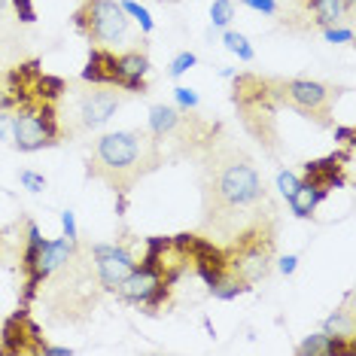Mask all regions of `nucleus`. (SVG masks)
Returning a JSON list of instances; mask_svg holds the SVG:
<instances>
[{
    "label": "nucleus",
    "mask_w": 356,
    "mask_h": 356,
    "mask_svg": "<svg viewBox=\"0 0 356 356\" xmlns=\"http://www.w3.org/2000/svg\"><path fill=\"white\" fill-rule=\"evenodd\" d=\"M83 83H92V86H116L122 83V74H119V61L107 46H95L88 52V61L83 67Z\"/></svg>",
    "instance_id": "obj_13"
},
{
    "label": "nucleus",
    "mask_w": 356,
    "mask_h": 356,
    "mask_svg": "<svg viewBox=\"0 0 356 356\" xmlns=\"http://www.w3.org/2000/svg\"><path fill=\"white\" fill-rule=\"evenodd\" d=\"M15 15H19V22H25V25H31V22H37V13H34V3L31 0H10Z\"/></svg>",
    "instance_id": "obj_29"
},
{
    "label": "nucleus",
    "mask_w": 356,
    "mask_h": 356,
    "mask_svg": "<svg viewBox=\"0 0 356 356\" xmlns=\"http://www.w3.org/2000/svg\"><path fill=\"white\" fill-rule=\"evenodd\" d=\"M232 101L241 113V122L259 143H265L271 152L277 149V101L271 95L268 79L253 76V74H241L234 76L232 86Z\"/></svg>",
    "instance_id": "obj_3"
},
{
    "label": "nucleus",
    "mask_w": 356,
    "mask_h": 356,
    "mask_svg": "<svg viewBox=\"0 0 356 356\" xmlns=\"http://www.w3.org/2000/svg\"><path fill=\"white\" fill-rule=\"evenodd\" d=\"M174 101H177V110H180V113H189V110L198 107V92L180 86V88H174Z\"/></svg>",
    "instance_id": "obj_25"
},
{
    "label": "nucleus",
    "mask_w": 356,
    "mask_h": 356,
    "mask_svg": "<svg viewBox=\"0 0 356 356\" xmlns=\"http://www.w3.org/2000/svg\"><path fill=\"white\" fill-rule=\"evenodd\" d=\"M113 86H92L79 95L76 101V122L79 131H95V128L107 125L113 119V113L119 110V95L110 92Z\"/></svg>",
    "instance_id": "obj_11"
},
{
    "label": "nucleus",
    "mask_w": 356,
    "mask_h": 356,
    "mask_svg": "<svg viewBox=\"0 0 356 356\" xmlns=\"http://www.w3.org/2000/svg\"><path fill=\"white\" fill-rule=\"evenodd\" d=\"M88 253H92V262H95V271H98L101 289H107V293H116L119 283H122L128 274L137 268L134 256L128 253L125 247H119V244H92L88 247Z\"/></svg>",
    "instance_id": "obj_10"
},
{
    "label": "nucleus",
    "mask_w": 356,
    "mask_h": 356,
    "mask_svg": "<svg viewBox=\"0 0 356 356\" xmlns=\"http://www.w3.org/2000/svg\"><path fill=\"white\" fill-rule=\"evenodd\" d=\"M119 6L125 10V15H131V19L140 22V31H143V34H152V28H156V25H152V15H149L147 6H140L137 0H122Z\"/></svg>",
    "instance_id": "obj_23"
},
{
    "label": "nucleus",
    "mask_w": 356,
    "mask_h": 356,
    "mask_svg": "<svg viewBox=\"0 0 356 356\" xmlns=\"http://www.w3.org/2000/svg\"><path fill=\"white\" fill-rule=\"evenodd\" d=\"M232 19H234L232 0H213V6H210V22H213V28H225Z\"/></svg>",
    "instance_id": "obj_24"
},
{
    "label": "nucleus",
    "mask_w": 356,
    "mask_h": 356,
    "mask_svg": "<svg viewBox=\"0 0 356 356\" xmlns=\"http://www.w3.org/2000/svg\"><path fill=\"white\" fill-rule=\"evenodd\" d=\"M61 225H64V238L76 241V216H74V210H64V213H61Z\"/></svg>",
    "instance_id": "obj_32"
},
{
    "label": "nucleus",
    "mask_w": 356,
    "mask_h": 356,
    "mask_svg": "<svg viewBox=\"0 0 356 356\" xmlns=\"http://www.w3.org/2000/svg\"><path fill=\"white\" fill-rule=\"evenodd\" d=\"M201 195H204V225L225 238H234L259 220L256 207L265 204V186L244 149L210 140L204 147Z\"/></svg>",
    "instance_id": "obj_1"
},
{
    "label": "nucleus",
    "mask_w": 356,
    "mask_h": 356,
    "mask_svg": "<svg viewBox=\"0 0 356 356\" xmlns=\"http://www.w3.org/2000/svg\"><path fill=\"white\" fill-rule=\"evenodd\" d=\"M46 338L40 326L28 317V307H19V314H13L0 335V356H43Z\"/></svg>",
    "instance_id": "obj_8"
},
{
    "label": "nucleus",
    "mask_w": 356,
    "mask_h": 356,
    "mask_svg": "<svg viewBox=\"0 0 356 356\" xmlns=\"http://www.w3.org/2000/svg\"><path fill=\"white\" fill-rule=\"evenodd\" d=\"M76 250V241L70 238H58V241H46L43 250H40V259H37V271H40V280H49L55 268H61Z\"/></svg>",
    "instance_id": "obj_15"
},
{
    "label": "nucleus",
    "mask_w": 356,
    "mask_h": 356,
    "mask_svg": "<svg viewBox=\"0 0 356 356\" xmlns=\"http://www.w3.org/2000/svg\"><path fill=\"white\" fill-rule=\"evenodd\" d=\"M165 156H161V140L149 131H113L104 134L95 143L88 156L86 174L92 180L107 183L113 192H131L137 180L159 171Z\"/></svg>",
    "instance_id": "obj_2"
},
{
    "label": "nucleus",
    "mask_w": 356,
    "mask_h": 356,
    "mask_svg": "<svg viewBox=\"0 0 356 356\" xmlns=\"http://www.w3.org/2000/svg\"><path fill=\"white\" fill-rule=\"evenodd\" d=\"M335 137L344 143V147H353V143H356V131L350 125H335Z\"/></svg>",
    "instance_id": "obj_33"
},
{
    "label": "nucleus",
    "mask_w": 356,
    "mask_h": 356,
    "mask_svg": "<svg viewBox=\"0 0 356 356\" xmlns=\"http://www.w3.org/2000/svg\"><path fill=\"white\" fill-rule=\"evenodd\" d=\"M19 180H22V186H25L28 192H43L46 189V177L43 174H34V171H19Z\"/></svg>",
    "instance_id": "obj_27"
},
{
    "label": "nucleus",
    "mask_w": 356,
    "mask_h": 356,
    "mask_svg": "<svg viewBox=\"0 0 356 356\" xmlns=\"http://www.w3.org/2000/svg\"><path fill=\"white\" fill-rule=\"evenodd\" d=\"M64 95H67V83H64L61 76H49V74H40L37 83H34V98L37 101H61Z\"/></svg>",
    "instance_id": "obj_19"
},
{
    "label": "nucleus",
    "mask_w": 356,
    "mask_h": 356,
    "mask_svg": "<svg viewBox=\"0 0 356 356\" xmlns=\"http://www.w3.org/2000/svg\"><path fill=\"white\" fill-rule=\"evenodd\" d=\"M298 183H302V180H298L293 171H277V189H280V195L289 198L298 189Z\"/></svg>",
    "instance_id": "obj_28"
},
{
    "label": "nucleus",
    "mask_w": 356,
    "mask_h": 356,
    "mask_svg": "<svg viewBox=\"0 0 356 356\" xmlns=\"http://www.w3.org/2000/svg\"><path fill=\"white\" fill-rule=\"evenodd\" d=\"M323 34H326L329 43H338V46L353 43V31H350V28H338V25H332V28L323 31Z\"/></svg>",
    "instance_id": "obj_30"
},
{
    "label": "nucleus",
    "mask_w": 356,
    "mask_h": 356,
    "mask_svg": "<svg viewBox=\"0 0 356 356\" xmlns=\"http://www.w3.org/2000/svg\"><path fill=\"white\" fill-rule=\"evenodd\" d=\"M119 61V74H122V83L119 88H125V92H147V83H143V76L149 74V58L147 52L140 49H128L122 55H116Z\"/></svg>",
    "instance_id": "obj_14"
},
{
    "label": "nucleus",
    "mask_w": 356,
    "mask_h": 356,
    "mask_svg": "<svg viewBox=\"0 0 356 356\" xmlns=\"http://www.w3.org/2000/svg\"><path fill=\"white\" fill-rule=\"evenodd\" d=\"M195 61H198V58H195V52H180V55H177V58L171 61V70H168V76H171V79L183 76L189 67H195Z\"/></svg>",
    "instance_id": "obj_26"
},
{
    "label": "nucleus",
    "mask_w": 356,
    "mask_h": 356,
    "mask_svg": "<svg viewBox=\"0 0 356 356\" xmlns=\"http://www.w3.org/2000/svg\"><path fill=\"white\" fill-rule=\"evenodd\" d=\"M222 43H225V49L234 52L241 61H253V55H256V52H253L250 40L241 34V31H225V34H222Z\"/></svg>",
    "instance_id": "obj_22"
},
{
    "label": "nucleus",
    "mask_w": 356,
    "mask_h": 356,
    "mask_svg": "<svg viewBox=\"0 0 356 356\" xmlns=\"http://www.w3.org/2000/svg\"><path fill=\"white\" fill-rule=\"evenodd\" d=\"M277 107H289L314 125H332V107L341 98V88L317 83V79H268Z\"/></svg>",
    "instance_id": "obj_4"
},
{
    "label": "nucleus",
    "mask_w": 356,
    "mask_h": 356,
    "mask_svg": "<svg viewBox=\"0 0 356 356\" xmlns=\"http://www.w3.org/2000/svg\"><path fill=\"white\" fill-rule=\"evenodd\" d=\"M344 3H347V10H353V3H356V0H344Z\"/></svg>",
    "instance_id": "obj_35"
},
{
    "label": "nucleus",
    "mask_w": 356,
    "mask_h": 356,
    "mask_svg": "<svg viewBox=\"0 0 356 356\" xmlns=\"http://www.w3.org/2000/svg\"><path fill=\"white\" fill-rule=\"evenodd\" d=\"M326 332H332V335H356V329H353V311H350V296H347L344 311H335L326 320Z\"/></svg>",
    "instance_id": "obj_21"
},
{
    "label": "nucleus",
    "mask_w": 356,
    "mask_h": 356,
    "mask_svg": "<svg viewBox=\"0 0 356 356\" xmlns=\"http://www.w3.org/2000/svg\"><path fill=\"white\" fill-rule=\"evenodd\" d=\"M326 195H329L326 189H320V186L302 180L298 183V189L289 195V207H293V213L298 216V220H307V216H314V210H317V204Z\"/></svg>",
    "instance_id": "obj_16"
},
{
    "label": "nucleus",
    "mask_w": 356,
    "mask_h": 356,
    "mask_svg": "<svg viewBox=\"0 0 356 356\" xmlns=\"http://www.w3.org/2000/svg\"><path fill=\"white\" fill-rule=\"evenodd\" d=\"M250 289H253V286H250L247 280L234 277V274H225V277L216 283V286H210V296L220 298V302H232V298L244 296V293H250Z\"/></svg>",
    "instance_id": "obj_20"
},
{
    "label": "nucleus",
    "mask_w": 356,
    "mask_h": 356,
    "mask_svg": "<svg viewBox=\"0 0 356 356\" xmlns=\"http://www.w3.org/2000/svg\"><path fill=\"white\" fill-rule=\"evenodd\" d=\"M159 3H180V0H159Z\"/></svg>",
    "instance_id": "obj_36"
},
{
    "label": "nucleus",
    "mask_w": 356,
    "mask_h": 356,
    "mask_svg": "<svg viewBox=\"0 0 356 356\" xmlns=\"http://www.w3.org/2000/svg\"><path fill=\"white\" fill-rule=\"evenodd\" d=\"M350 161V147H347L344 152H332V156L326 159H317V161H305L302 171H305V183H314L320 186V189H341V186L347 183L344 177V165Z\"/></svg>",
    "instance_id": "obj_12"
},
{
    "label": "nucleus",
    "mask_w": 356,
    "mask_h": 356,
    "mask_svg": "<svg viewBox=\"0 0 356 356\" xmlns=\"http://www.w3.org/2000/svg\"><path fill=\"white\" fill-rule=\"evenodd\" d=\"M61 140L58 110L49 101H31L13 116V143L22 152H37Z\"/></svg>",
    "instance_id": "obj_6"
},
{
    "label": "nucleus",
    "mask_w": 356,
    "mask_h": 356,
    "mask_svg": "<svg viewBox=\"0 0 356 356\" xmlns=\"http://www.w3.org/2000/svg\"><path fill=\"white\" fill-rule=\"evenodd\" d=\"M302 3L307 6V13L314 15V22L323 25V28L338 25V22H341L347 13H350L344 0H302Z\"/></svg>",
    "instance_id": "obj_18"
},
{
    "label": "nucleus",
    "mask_w": 356,
    "mask_h": 356,
    "mask_svg": "<svg viewBox=\"0 0 356 356\" xmlns=\"http://www.w3.org/2000/svg\"><path fill=\"white\" fill-rule=\"evenodd\" d=\"M125 302H134V305H143L149 314H156V307L165 302L168 293H171V283H165L159 277V271L147 268V265H137V268L128 274V277L119 283L116 289Z\"/></svg>",
    "instance_id": "obj_9"
},
{
    "label": "nucleus",
    "mask_w": 356,
    "mask_h": 356,
    "mask_svg": "<svg viewBox=\"0 0 356 356\" xmlns=\"http://www.w3.org/2000/svg\"><path fill=\"white\" fill-rule=\"evenodd\" d=\"M247 10H256V13H265V15H274L277 13V0H241Z\"/></svg>",
    "instance_id": "obj_31"
},
{
    "label": "nucleus",
    "mask_w": 356,
    "mask_h": 356,
    "mask_svg": "<svg viewBox=\"0 0 356 356\" xmlns=\"http://www.w3.org/2000/svg\"><path fill=\"white\" fill-rule=\"evenodd\" d=\"M229 253V274L234 277L256 283L262 280L271 268L274 259V229L268 220H256L250 222L244 232L234 234L232 247L225 250Z\"/></svg>",
    "instance_id": "obj_5"
},
{
    "label": "nucleus",
    "mask_w": 356,
    "mask_h": 356,
    "mask_svg": "<svg viewBox=\"0 0 356 356\" xmlns=\"http://www.w3.org/2000/svg\"><path fill=\"white\" fill-rule=\"evenodd\" d=\"M183 113L177 107H168V104H152L149 107V134H156L159 140H165L168 134L177 131Z\"/></svg>",
    "instance_id": "obj_17"
},
{
    "label": "nucleus",
    "mask_w": 356,
    "mask_h": 356,
    "mask_svg": "<svg viewBox=\"0 0 356 356\" xmlns=\"http://www.w3.org/2000/svg\"><path fill=\"white\" fill-rule=\"evenodd\" d=\"M74 28L92 43L113 46L128 37V15L116 0H83L74 13Z\"/></svg>",
    "instance_id": "obj_7"
},
{
    "label": "nucleus",
    "mask_w": 356,
    "mask_h": 356,
    "mask_svg": "<svg viewBox=\"0 0 356 356\" xmlns=\"http://www.w3.org/2000/svg\"><path fill=\"white\" fill-rule=\"evenodd\" d=\"M277 268H280L283 274H293V271L298 268V256H283L280 262H277Z\"/></svg>",
    "instance_id": "obj_34"
}]
</instances>
